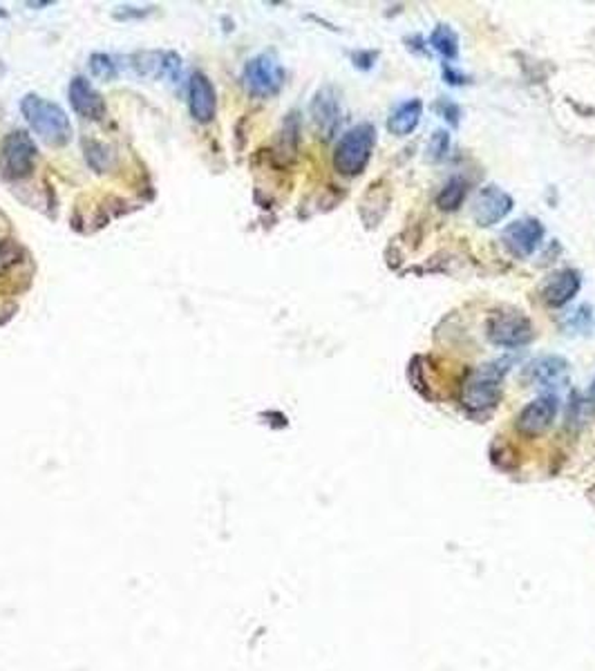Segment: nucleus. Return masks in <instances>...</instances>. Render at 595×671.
Here are the masks:
<instances>
[{
  "mask_svg": "<svg viewBox=\"0 0 595 671\" xmlns=\"http://www.w3.org/2000/svg\"><path fill=\"white\" fill-rule=\"evenodd\" d=\"M374 144H377V128L372 123H358V126L349 128L334 150L336 173L345 175V177L361 175L372 159Z\"/></svg>",
  "mask_w": 595,
  "mask_h": 671,
  "instance_id": "3",
  "label": "nucleus"
},
{
  "mask_svg": "<svg viewBox=\"0 0 595 671\" xmlns=\"http://www.w3.org/2000/svg\"><path fill=\"white\" fill-rule=\"evenodd\" d=\"M568 372H571V365H568V360L562 357H542L528 365V378H531L535 385L547 389L567 385Z\"/></svg>",
  "mask_w": 595,
  "mask_h": 671,
  "instance_id": "14",
  "label": "nucleus"
},
{
  "mask_svg": "<svg viewBox=\"0 0 595 671\" xmlns=\"http://www.w3.org/2000/svg\"><path fill=\"white\" fill-rule=\"evenodd\" d=\"M466 195H468V182L463 177H452L443 184V188L439 190L437 195V207L443 213H450V210H457L466 202Z\"/></svg>",
  "mask_w": 595,
  "mask_h": 671,
  "instance_id": "17",
  "label": "nucleus"
},
{
  "mask_svg": "<svg viewBox=\"0 0 595 671\" xmlns=\"http://www.w3.org/2000/svg\"><path fill=\"white\" fill-rule=\"evenodd\" d=\"M506 369L508 367H499L497 363L473 369L459 388V400L463 408L473 414L493 410L502 399V378Z\"/></svg>",
  "mask_w": 595,
  "mask_h": 671,
  "instance_id": "2",
  "label": "nucleus"
},
{
  "mask_svg": "<svg viewBox=\"0 0 595 671\" xmlns=\"http://www.w3.org/2000/svg\"><path fill=\"white\" fill-rule=\"evenodd\" d=\"M85 162L97 170V173H103L110 166V162H112V154H110V150L103 144L85 142Z\"/></svg>",
  "mask_w": 595,
  "mask_h": 671,
  "instance_id": "18",
  "label": "nucleus"
},
{
  "mask_svg": "<svg viewBox=\"0 0 595 671\" xmlns=\"http://www.w3.org/2000/svg\"><path fill=\"white\" fill-rule=\"evenodd\" d=\"M90 72L94 74V77L103 79V81H112L114 77H117V63H114L112 57H108V54H92L90 57Z\"/></svg>",
  "mask_w": 595,
  "mask_h": 671,
  "instance_id": "19",
  "label": "nucleus"
},
{
  "mask_svg": "<svg viewBox=\"0 0 595 671\" xmlns=\"http://www.w3.org/2000/svg\"><path fill=\"white\" fill-rule=\"evenodd\" d=\"M558 397L542 394V397L533 399L526 408H522V412L515 419V428L524 437H539L551 428L555 417H558Z\"/></svg>",
  "mask_w": 595,
  "mask_h": 671,
  "instance_id": "8",
  "label": "nucleus"
},
{
  "mask_svg": "<svg viewBox=\"0 0 595 671\" xmlns=\"http://www.w3.org/2000/svg\"><path fill=\"white\" fill-rule=\"evenodd\" d=\"M582 289V275L575 269H562V272H555L548 275V280L542 287V300L548 307L559 309L567 303H571L575 295Z\"/></svg>",
  "mask_w": 595,
  "mask_h": 671,
  "instance_id": "13",
  "label": "nucleus"
},
{
  "mask_svg": "<svg viewBox=\"0 0 595 671\" xmlns=\"http://www.w3.org/2000/svg\"><path fill=\"white\" fill-rule=\"evenodd\" d=\"M68 97L69 105H72V110L79 114V117L88 119V122H101V119L106 117L108 108L101 92H99V90L85 77H74L72 81H69Z\"/></svg>",
  "mask_w": 595,
  "mask_h": 671,
  "instance_id": "11",
  "label": "nucleus"
},
{
  "mask_svg": "<svg viewBox=\"0 0 595 671\" xmlns=\"http://www.w3.org/2000/svg\"><path fill=\"white\" fill-rule=\"evenodd\" d=\"M515 199L513 195L502 190L494 184H488L486 188H482L477 193L473 202V219L479 227H494V224L502 222L504 218L513 210Z\"/></svg>",
  "mask_w": 595,
  "mask_h": 671,
  "instance_id": "9",
  "label": "nucleus"
},
{
  "mask_svg": "<svg viewBox=\"0 0 595 671\" xmlns=\"http://www.w3.org/2000/svg\"><path fill=\"white\" fill-rule=\"evenodd\" d=\"M450 153V134L446 130H437V133L430 137L428 144V159L430 162H443Z\"/></svg>",
  "mask_w": 595,
  "mask_h": 671,
  "instance_id": "20",
  "label": "nucleus"
},
{
  "mask_svg": "<svg viewBox=\"0 0 595 671\" xmlns=\"http://www.w3.org/2000/svg\"><path fill=\"white\" fill-rule=\"evenodd\" d=\"M591 397L595 399V378H593V383H591Z\"/></svg>",
  "mask_w": 595,
  "mask_h": 671,
  "instance_id": "25",
  "label": "nucleus"
},
{
  "mask_svg": "<svg viewBox=\"0 0 595 671\" xmlns=\"http://www.w3.org/2000/svg\"><path fill=\"white\" fill-rule=\"evenodd\" d=\"M544 233H547L544 231V224L539 222L537 218H522L515 219V222H510L508 227L504 229L502 240L504 247H506L515 258L524 260L531 258V255L537 251V247L544 240Z\"/></svg>",
  "mask_w": 595,
  "mask_h": 671,
  "instance_id": "7",
  "label": "nucleus"
},
{
  "mask_svg": "<svg viewBox=\"0 0 595 671\" xmlns=\"http://www.w3.org/2000/svg\"><path fill=\"white\" fill-rule=\"evenodd\" d=\"M378 59V52H367V49H358V52L352 54V61L354 65H356L358 69H372L374 63H377Z\"/></svg>",
  "mask_w": 595,
  "mask_h": 671,
  "instance_id": "23",
  "label": "nucleus"
},
{
  "mask_svg": "<svg viewBox=\"0 0 595 671\" xmlns=\"http://www.w3.org/2000/svg\"><path fill=\"white\" fill-rule=\"evenodd\" d=\"M284 79H287V72H284L282 63L278 61L273 52H262L258 57L249 59L242 69L244 88H247L249 94L258 99L276 97L282 90Z\"/></svg>",
  "mask_w": 595,
  "mask_h": 671,
  "instance_id": "4",
  "label": "nucleus"
},
{
  "mask_svg": "<svg viewBox=\"0 0 595 671\" xmlns=\"http://www.w3.org/2000/svg\"><path fill=\"white\" fill-rule=\"evenodd\" d=\"M443 77H446V81L450 85L468 83V77H463V74L457 72V69H450V65H443Z\"/></svg>",
  "mask_w": 595,
  "mask_h": 671,
  "instance_id": "24",
  "label": "nucleus"
},
{
  "mask_svg": "<svg viewBox=\"0 0 595 671\" xmlns=\"http://www.w3.org/2000/svg\"><path fill=\"white\" fill-rule=\"evenodd\" d=\"M0 16H5V12H0Z\"/></svg>",
  "mask_w": 595,
  "mask_h": 671,
  "instance_id": "26",
  "label": "nucleus"
},
{
  "mask_svg": "<svg viewBox=\"0 0 595 671\" xmlns=\"http://www.w3.org/2000/svg\"><path fill=\"white\" fill-rule=\"evenodd\" d=\"M37 144L25 130L9 133L0 146V175L12 182L29 177L37 166Z\"/></svg>",
  "mask_w": 595,
  "mask_h": 671,
  "instance_id": "5",
  "label": "nucleus"
},
{
  "mask_svg": "<svg viewBox=\"0 0 595 671\" xmlns=\"http://www.w3.org/2000/svg\"><path fill=\"white\" fill-rule=\"evenodd\" d=\"M21 112L32 133L48 146L61 148L72 139V123H69L68 112L58 103L48 101L38 94H25Z\"/></svg>",
  "mask_w": 595,
  "mask_h": 671,
  "instance_id": "1",
  "label": "nucleus"
},
{
  "mask_svg": "<svg viewBox=\"0 0 595 671\" xmlns=\"http://www.w3.org/2000/svg\"><path fill=\"white\" fill-rule=\"evenodd\" d=\"M312 119L324 139H329L338 130L343 122V108H340V94L334 85H324L313 94Z\"/></svg>",
  "mask_w": 595,
  "mask_h": 671,
  "instance_id": "10",
  "label": "nucleus"
},
{
  "mask_svg": "<svg viewBox=\"0 0 595 671\" xmlns=\"http://www.w3.org/2000/svg\"><path fill=\"white\" fill-rule=\"evenodd\" d=\"M437 110H439V112H441V117L446 119L448 123H452V126H459V117H462V110H459L457 103L439 101Z\"/></svg>",
  "mask_w": 595,
  "mask_h": 671,
  "instance_id": "22",
  "label": "nucleus"
},
{
  "mask_svg": "<svg viewBox=\"0 0 595 671\" xmlns=\"http://www.w3.org/2000/svg\"><path fill=\"white\" fill-rule=\"evenodd\" d=\"M18 258V244L9 242V240H0V272L12 267Z\"/></svg>",
  "mask_w": 595,
  "mask_h": 671,
  "instance_id": "21",
  "label": "nucleus"
},
{
  "mask_svg": "<svg viewBox=\"0 0 595 671\" xmlns=\"http://www.w3.org/2000/svg\"><path fill=\"white\" fill-rule=\"evenodd\" d=\"M188 110L197 123H211L218 112V94L211 79L202 72H195L188 81Z\"/></svg>",
  "mask_w": 595,
  "mask_h": 671,
  "instance_id": "12",
  "label": "nucleus"
},
{
  "mask_svg": "<svg viewBox=\"0 0 595 671\" xmlns=\"http://www.w3.org/2000/svg\"><path fill=\"white\" fill-rule=\"evenodd\" d=\"M486 336L497 347H524L533 340L535 329L533 323L524 314L513 312V309H502V312L490 314L486 323Z\"/></svg>",
  "mask_w": 595,
  "mask_h": 671,
  "instance_id": "6",
  "label": "nucleus"
},
{
  "mask_svg": "<svg viewBox=\"0 0 595 671\" xmlns=\"http://www.w3.org/2000/svg\"><path fill=\"white\" fill-rule=\"evenodd\" d=\"M430 48L443 57L446 61H457L459 57V37L450 25H437L430 34Z\"/></svg>",
  "mask_w": 595,
  "mask_h": 671,
  "instance_id": "16",
  "label": "nucleus"
},
{
  "mask_svg": "<svg viewBox=\"0 0 595 671\" xmlns=\"http://www.w3.org/2000/svg\"><path fill=\"white\" fill-rule=\"evenodd\" d=\"M423 117V101L421 99H408V101L398 103L397 108L389 112L388 117V130L397 137H408L417 130Z\"/></svg>",
  "mask_w": 595,
  "mask_h": 671,
  "instance_id": "15",
  "label": "nucleus"
}]
</instances>
